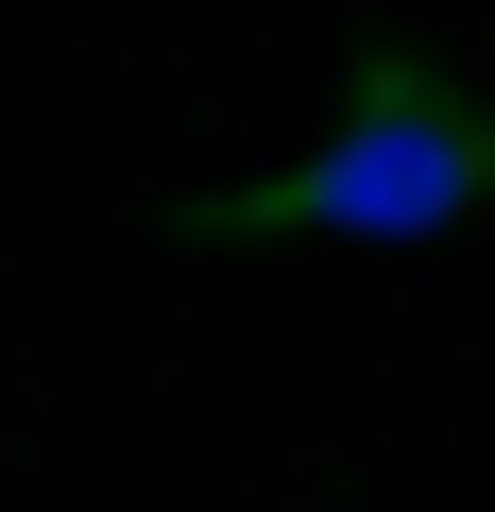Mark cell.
Segmentation results:
<instances>
[{"instance_id": "cell-1", "label": "cell", "mask_w": 495, "mask_h": 512, "mask_svg": "<svg viewBox=\"0 0 495 512\" xmlns=\"http://www.w3.org/2000/svg\"><path fill=\"white\" fill-rule=\"evenodd\" d=\"M171 256H444L495 239V52L376 18L342 52V120L274 171H222L154 205Z\"/></svg>"}]
</instances>
